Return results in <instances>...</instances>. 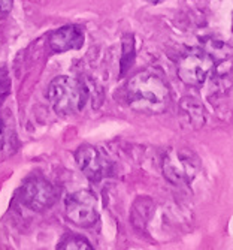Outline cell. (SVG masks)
I'll use <instances>...</instances> for the list:
<instances>
[{
	"mask_svg": "<svg viewBox=\"0 0 233 250\" xmlns=\"http://www.w3.org/2000/svg\"><path fill=\"white\" fill-rule=\"evenodd\" d=\"M64 214L79 228H90L96 225L99 220L96 195L87 189L71 193L64 201Z\"/></svg>",
	"mask_w": 233,
	"mask_h": 250,
	"instance_id": "6",
	"label": "cell"
},
{
	"mask_svg": "<svg viewBox=\"0 0 233 250\" xmlns=\"http://www.w3.org/2000/svg\"><path fill=\"white\" fill-rule=\"evenodd\" d=\"M60 250H93L90 241L79 235H66L57 246Z\"/></svg>",
	"mask_w": 233,
	"mask_h": 250,
	"instance_id": "12",
	"label": "cell"
},
{
	"mask_svg": "<svg viewBox=\"0 0 233 250\" xmlns=\"http://www.w3.org/2000/svg\"><path fill=\"white\" fill-rule=\"evenodd\" d=\"M60 196V190L43 177H32L18 190V199L32 211H45L51 208Z\"/></svg>",
	"mask_w": 233,
	"mask_h": 250,
	"instance_id": "4",
	"label": "cell"
},
{
	"mask_svg": "<svg viewBox=\"0 0 233 250\" xmlns=\"http://www.w3.org/2000/svg\"><path fill=\"white\" fill-rule=\"evenodd\" d=\"M163 175L175 186L189 185L200 169L199 157L187 148H169L161 162Z\"/></svg>",
	"mask_w": 233,
	"mask_h": 250,
	"instance_id": "3",
	"label": "cell"
},
{
	"mask_svg": "<svg viewBox=\"0 0 233 250\" xmlns=\"http://www.w3.org/2000/svg\"><path fill=\"white\" fill-rule=\"evenodd\" d=\"M123 53H121V71L120 74L121 75H126L127 71L130 69V66L135 60V38L133 35H126L123 38Z\"/></svg>",
	"mask_w": 233,
	"mask_h": 250,
	"instance_id": "11",
	"label": "cell"
},
{
	"mask_svg": "<svg viewBox=\"0 0 233 250\" xmlns=\"http://www.w3.org/2000/svg\"><path fill=\"white\" fill-rule=\"evenodd\" d=\"M84 41H85V35H84L82 29L75 24L63 26V27L54 30L48 38L51 51H54L57 54L67 53L72 50H79L84 45Z\"/></svg>",
	"mask_w": 233,
	"mask_h": 250,
	"instance_id": "8",
	"label": "cell"
},
{
	"mask_svg": "<svg viewBox=\"0 0 233 250\" xmlns=\"http://www.w3.org/2000/svg\"><path fill=\"white\" fill-rule=\"evenodd\" d=\"M214 57L205 50H192L185 53L176 66L179 80L190 87H200L214 69Z\"/></svg>",
	"mask_w": 233,
	"mask_h": 250,
	"instance_id": "5",
	"label": "cell"
},
{
	"mask_svg": "<svg viewBox=\"0 0 233 250\" xmlns=\"http://www.w3.org/2000/svg\"><path fill=\"white\" fill-rule=\"evenodd\" d=\"M179 119L184 123L182 126L189 129H199L206 122L205 106L192 96H185L179 102Z\"/></svg>",
	"mask_w": 233,
	"mask_h": 250,
	"instance_id": "9",
	"label": "cell"
},
{
	"mask_svg": "<svg viewBox=\"0 0 233 250\" xmlns=\"http://www.w3.org/2000/svg\"><path fill=\"white\" fill-rule=\"evenodd\" d=\"M147 3H150V5H158V3H161L163 0H145Z\"/></svg>",
	"mask_w": 233,
	"mask_h": 250,
	"instance_id": "15",
	"label": "cell"
},
{
	"mask_svg": "<svg viewBox=\"0 0 233 250\" xmlns=\"http://www.w3.org/2000/svg\"><path fill=\"white\" fill-rule=\"evenodd\" d=\"M14 6V0H0V18H5L9 15Z\"/></svg>",
	"mask_w": 233,
	"mask_h": 250,
	"instance_id": "14",
	"label": "cell"
},
{
	"mask_svg": "<svg viewBox=\"0 0 233 250\" xmlns=\"http://www.w3.org/2000/svg\"><path fill=\"white\" fill-rule=\"evenodd\" d=\"M126 101L139 114H163L171 104V90L163 77L153 71H142L127 81Z\"/></svg>",
	"mask_w": 233,
	"mask_h": 250,
	"instance_id": "1",
	"label": "cell"
},
{
	"mask_svg": "<svg viewBox=\"0 0 233 250\" xmlns=\"http://www.w3.org/2000/svg\"><path fill=\"white\" fill-rule=\"evenodd\" d=\"M46 98L56 114L69 117L84 109L88 99V90L81 80L60 75L50 83Z\"/></svg>",
	"mask_w": 233,
	"mask_h": 250,
	"instance_id": "2",
	"label": "cell"
},
{
	"mask_svg": "<svg viewBox=\"0 0 233 250\" xmlns=\"http://www.w3.org/2000/svg\"><path fill=\"white\" fill-rule=\"evenodd\" d=\"M9 90H11V78H9L8 67L5 64H0V99L8 96Z\"/></svg>",
	"mask_w": 233,
	"mask_h": 250,
	"instance_id": "13",
	"label": "cell"
},
{
	"mask_svg": "<svg viewBox=\"0 0 233 250\" xmlns=\"http://www.w3.org/2000/svg\"><path fill=\"white\" fill-rule=\"evenodd\" d=\"M75 161L78 168L90 181L99 183L108 175V162L96 147L87 144L78 147L75 151Z\"/></svg>",
	"mask_w": 233,
	"mask_h": 250,
	"instance_id": "7",
	"label": "cell"
},
{
	"mask_svg": "<svg viewBox=\"0 0 233 250\" xmlns=\"http://www.w3.org/2000/svg\"><path fill=\"white\" fill-rule=\"evenodd\" d=\"M15 130L11 117L0 119V151L8 150V154L15 151Z\"/></svg>",
	"mask_w": 233,
	"mask_h": 250,
	"instance_id": "10",
	"label": "cell"
}]
</instances>
